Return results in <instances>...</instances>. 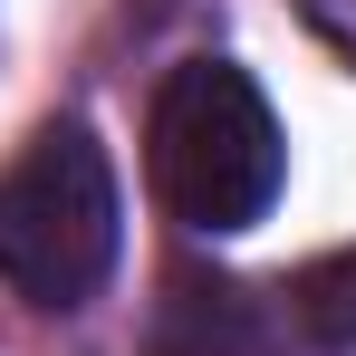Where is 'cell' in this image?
Here are the masks:
<instances>
[{"instance_id":"277c9868","label":"cell","mask_w":356,"mask_h":356,"mask_svg":"<svg viewBox=\"0 0 356 356\" xmlns=\"http://www.w3.org/2000/svg\"><path fill=\"white\" fill-rule=\"evenodd\" d=\"M289 308H298V327H308L318 347H356V241L298 270V280H289Z\"/></svg>"},{"instance_id":"7a4b0ae2","label":"cell","mask_w":356,"mask_h":356,"mask_svg":"<svg viewBox=\"0 0 356 356\" xmlns=\"http://www.w3.org/2000/svg\"><path fill=\"white\" fill-rule=\"evenodd\" d=\"M116 270V164L87 125H39L0 174V280L39 308H87Z\"/></svg>"},{"instance_id":"3957f363","label":"cell","mask_w":356,"mask_h":356,"mask_svg":"<svg viewBox=\"0 0 356 356\" xmlns=\"http://www.w3.org/2000/svg\"><path fill=\"white\" fill-rule=\"evenodd\" d=\"M154 356H250V298L232 280L174 270L164 280V318H154Z\"/></svg>"},{"instance_id":"6da1fadb","label":"cell","mask_w":356,"mask_h":356,"mask_svg":"<svg viewBox=\"0 0 356 356\" xmlns=\"http://www.w3.org/2000/svg\"><path fill=\"white\" fill-rule=\"evenodd\" d=\"M145 164H154V193L183 232H250L280 202V174H289L280 116L232 58H193L164 77Z\"/></svg>"}]
</instances>
